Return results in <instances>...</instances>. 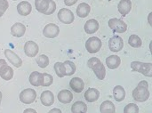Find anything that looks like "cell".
<instances>
[{
  "label": "cell",
  "mask_w": 152,
  "mask_h": 113,
  "mask_svg": "<svg viewBox=\"0 0 152 113\" xmlns=\"http://www.w3.org/2000/svg\"><path fill=\"white\" fill-rule=\"evenodd\" d=\"M29 83L34 87H43V73L33 71L29 76Z\"/></svg>",
  "instance_id": "obj_18"
},
{
  "label": "cell",
  "mask_w": 152,
  "mask_h": 113,
  "mask_svg": "<svg viewBox=\"0 0 152 113\" xmlns=\"http://www.w3.org/2000/svg\"><path fill=\"white\" fill-rule=\"evenodd\" d=\"M36 62H37V63L38 64V66H39L40 68L45 69V68L47 67L48 64H49V58H48L46 55L42 54V55L38 56V57L36 59Z\"/></svg>",
  "instance_id": "obj_31"
},
{
  "label": "cell",
  "mask_w": 152,
  "mask_h": 113,
  "mask_svg": "<svg viewBox=\"0 0 152 113\" xmlns=\"http://www.w3.org/2000/svg\"><path fill=\"white\" fill-rule=\"evenodd\" d=\"M49 4V0H35V6L37 12L41 13H45L47 10Z\"/></svg>",
  "instance_id": "obj_27"
},
{
  "label": "cell",
  "mask_w": 152,
  "mask_h": 113,
  "mask_svg": "<svg viewBox=\"0 0 152 113\" xmlns=\"http://www.w3.org/2000/svg\"><path fill=\"white\" fill-rule=\"evenodd\" d=\"M151 12L149 14V23H150V25H151Z\"/></svg>",
  "instance_id": "obj_40"
},
{
  "label": "cell",
  "mask_w": 152,
  "mask_h": 113,
  "mask_svg": "<svg viewBox=\"0 0 152 113\" xmlns=\"http://www.w3.org/2000/svg\"><path fill=\"white\" fill-rule=\"evenodd\" d=\"M108 24H109L110 29H111L114 32H117V33H124L127 30L126 23L121 19L112 18L109 21Z\"/></svg>",
  "instance_id": "obj_5"
},
{
  "label": "cell",
  "mask_w": 152,
  "mask_h": 113,
  "mask_svg": "<svg viewBox=\"0 0 152 113\" xmlns=\"http://www.w3.org/2000/svg\"><path fill=\"white\" fill-rule=\"evenodd\" d=\"M132 9V2L131 0H120L118 4V10L121 15L124 17L126 16Z\"/></svg>",
  "instance_id": "obj_12"
},
{
  "label": "cell",
  "mask_w": 152,
  "mask_h": 113,
  "mask_svg": "<svg viewBox=\"0 0 152 113\" xmlns=\"http://www.w3.org/2000/svg\"><path fill=\"white\" fill-rule=\"evenodd\" d=\"M65 70H66V76H72L76 72V65L74 62L70 61H65L64 62Z\"/></svg>",
  "instance_id": "obj_30"
},
{
  "label": "cell",
  "mask_w": 152,
  "mask_h": 113,
  "mask_svg": "<svg viewBox=\"0 0 152 113\" xmlns=\"http://www.w3.org/2000/svg\"><path fill=\"white\" fill-rule=\"evenodd\" d=\"M120 63H121V59L118 55H110L106 59V64L108 68L110 70H116L117 68L119 67Z\"/></svg>",
  "instance_id": "obj_21"
},
{
  "label": "cell",
  "mask_w": 152,
  "mask_h": 113,
  "mask_svg": "<svg viewBox=\"0 0 152 113\" xmlns=\"http://www.w3.org/2000/svg\"><path fill=\"white\" fill-rule=\"evenodd\" d=\"M131 69L134 71L142 73L146 77H152V63L151 62L144 63L141 62H131Z\"/></svg>",
  "instance_id": "obj_3"
},
{
  "label": "cell",
  "mask_w": 152,
  "mask_h": 113,
  "mask_svg": "<svg viewBox=\"0 0 152 113\" xmlns=\"http://www.w3.org/2000/svg\"><path fill=\"white\" fill-rule=\"evenodd\" d=\"M39 51L38 45L34 41H28L24 45V53L28 57H35Z\"/></svg>",
  "instance_id": "obj_10"
},
{
  "label": "cell",
  "mask_w": 152,
  "mask_h": 113,
  "mask_svg": "<svg viewBox=\"0 0 152 113\" xmlns=\"http://www.w3.org/2000/svg\"><path fill=\"white\" fill-rule=\"evenodd\" d=\"M0 77L4 79V80H11L13 77V70L12 68H11L10 66H8V64H6L1 70H0Z\"/></svg>",
  "instance_id": "obj_25"
},
{
  "label": "cell",
  "mask_w": 152,
  "mask_h": 113,
  "mask_svg": "<svg viewBox=\"0 0 152 113\" xmlns=\"http://www.w3.org/2000/svg\"><path fill=\"white\" fill-rule=\"evenodd\" d=\"M58 100L60 103L68 104L73 100V94L69 90H61L58 94Z\"/></svg>",
  "instance_id": "obj_20"
},
{
  "label": "cell",
  "mask_w": 152,
  "mask_h": 113,
  "mask_svg": "<svg viewBox=\"0 0 152 113\" xmlns=\"http://www.w3.org/2000/svg\"><path fill=\"white\" fill-rule=\"evenodd\" d=\"M48 113H62V112H61V111L60 109H58V108H54V109L51 110V111H50Z\"/></svg>",
  "instance_id": "obj_38"
},
{
  "label": "cell",
  "mask_w": 152,
  "mask_h": 113,
  "mask_svg": "<svg viewBox=\"0 0 152 113\" xmlns=\"http://www.w3.org/2000/svg\"><path fill=\"white\" fill-rule=\"evenodd\" d=\"M124 47V40L119 36H113L109 40V48L111 52L118 53Z\"/></svg>",
  "instance_id": "obj_8"
},
{
  "label": "cell",
  "mask_w": 152,
  "mask_h": 113,
  "mask_svg": "<svg viewBox=\"0 0 152 113\" xmlns=\"http://www.w3.org/2000/svg\"><path fill=\"white\" fill-rule=\"evenodd\" d=\"M71 112L72 113H86L87 105L84 102L77 101L71 106Z\"/></svg>",
  "instance_id": "obj_26"
},
{
  "label": "cell",
  "mask_w": 152,
  "mask_h": 113,
  "mask_svg": "<svg viewBox=\"0 0 152 113\" xmlns=\"http://www.w3.org/2000/svg\"><path fill=\"white\" fill-rule=\"evenodd\" d=\"M53 78L48 73H43V87H49L53 84Z\"/></svg>",
  "instance_id": "obj_33"
},
{
  "label": "cell",
  "mask_w": 152,
  "mask_h": 113,
  "mask_svg": "<svg viewBox=\"0 0 152 113\" xmlns=\"http://www.w3.org/2000/svg\"><path fill=\"white\" fill-rule=\"evenodd\" d=\"M149 83L145 80L139 82L138 86L133 91V98L139 103H144L150 98Z\"/></svg>",
  "instance_id": "obj_1"
},
{
  "label": "cell",
  "mask_w": 152,
  "mask_h": 113,
  "mask_svg": "<svg viewBox=\"0 0 152 113\" xmlns=\"http://www.w3.org/2000/svg\"><path fill=\"white\" fill-rule=\"evenodd\" d=\"M56 10V4L53 0H49V4H48V7H47V10L45 12L44 14L45 15H51L53 14Z\"/></svg>",
  "instance_id": "obj_34"
},
{
  "label": "cell",
  "mask_w": 152,
  "mask_h": 113,
  "mask_svg": "<svg viewBox=\"0 0 152 113\" xmlns=\"http://www.w3.org/2000/svg\"><path fill=\"white\" fill-rule=\"evenodd\" d=\"M113 96L115 100L118 103L122 102L126 98V91L123 87L121 86H116L113 88Z\"/></svg>",
  "instance_id": "obj_23"
},
{
  "label": "cell",
  "mask_w": 152,
  "mask_h": 113,
  "mask_svg": "<svg viewBox=\"0 0 152 113\" xmlns=\"http://www.w3.org/2000/svg\"><path fill=\"white\" fill-rule=\"evenodd\" d=\"M102 43L101 39L97 37H89L86 43V48L88 53L90 54H96L98 53L102 48Z\"/></svg>",
  "instance_id": "obj_4"
},
{
  "label": "cell",
  "mask_w": 152,
  "mask_h": 113,
  "mask_svg": "<svg viewBox=\"0 0 152 113\" xmlns=\"http://www.w3.org/2000/svg\"><path fill=\"white\" fill-rule=\"evenodd\" d=\"M128 44L134 48H139L142 45L141 37L137 35H131L128 38Z\"/></svg>",
  "instance_id": "obj_28"
},
{
  "label": "cell",
  "mask_w": 152,
  "mask_h": 113,
  "mask_svg": "<svg viewBox=\"0 0 152 113\" xmlns=\"http://www.w3.org/2000/svg\"><path fill=\"white\" fill-rule=\"evenodd\" d=\"M4 55L7 58V60L16 68H20L22 65V60L12 50L6 49L4 50Z\"/></svg>",
  "instance_id": "obj_11"
},
{
  "label": "cell",
  "mask_w": 152,
  "mask_h": 113,
  "mask_svg": "<svg viewBox=\"0 0 152 113\" xmlns=\"http://www.w3.org/2000/svg\"><path fill=\"white\" fill-rule=\"evenodd\" d=\"M37 98V93L35 90L31 88H27L24 89L20 94V100L22 103L24 104H30L35 102Z\"/></svg>",
  "instance_id": "obj_6"
},
{
  "label": "cell",
  "mask_w": 152,
  "mask_h": 113,
  "mask_svg": "<svg viewBox=\"0 0 152 113\" xmlns=\"http://www.w3.org/2000/svg\"><path fill=\"white\" fill-rule=\"evenodd\" d=\"M23 113H37L35 110H33V109H26Z\"/></svg>",
  "instance_id": "obj_39"
},
{
  "label": "cell",
  "mask_w": 152,
  "mask_h": 113,
  "mask_svg": "<svg viewBox=\"0 0 152 113\" xmlns=\"http://www.w3.org/2000/svg\"><path fill=\"white\" fill-rule=\"evenodd\" d=\"M25 32H26V27L24 26V24H22L20 22L14 23L11 27V34L13 37H20L24 36Z\"/></svg>",
  "instance_id": "obj_15"
},
{
  "label": "cell",
  "mask_w": 152,
  "mask_h": 113,
  "mask_svg": "<svg viewBox=\"0 0 152 113\" xmlns=\"http://www.w3.org/2000/svg\"><path fill=\"white\" fill-rule=\"evenodd\" d=\"M12 1H16V0H12Z\"/></svg>",
  "instance_id": "obj_42"
},
{
  "label": "cell",
  "mask_w": 152,
  "mask_h": 113,
  "mask_svg": "<svg viewBox=\"0 0 152 113\" xmlns=\"http://www.w3.org/2000/svg\"><path fill=\"white\" fill-rule=\"evenodd\" d=\"M1 103H2V93L0 92V105H1Z\"/></svg>",
  "instance_id": "obj_41"
},
{
  "label": "cell",
  "mask_w": 152,
  "mask_h": 113,
  "mask_svg": "<svg viewBox=\"0 0 152 113\" xmlns=\"http://www.w3.org/2000/svg\"><path fill=\"white\" fill-rule=\"evenodd\" d=\"M8 7H9V4L7 0H0V17L3 16L5 11L8 9Z\"/></svg>",
  "instance_id": "obj_35"
},
{
  "label": "cell",
  "mask_w": 152,
  "mask_h": 113,
  "mask_svg": "<svg viewBox=\"0 0 152 113\" xmlns=\"http://www.w3.org/2000/svg\"><path fill=\"white\" fill-rule=\"evenodd\" d=\"M90 11H91V6L86 3H81L77 7V14L80 18L87 17Z\"/></svg>",
  "instance_id": "obj_22"
},
{
  "label": "cell",
  "mask_w": 152,
  "mask_h": 113,
  "mask_svg": "<svg viewBox=\"0 0 152 113\" xmlns=\"http://www.w3.org/2000/svg\"><path fill=\"white\" fill-rule=\"evenodd\" d=\"M84 29L86 33L94 34L99 29V22L95 19H90L85 23Z\"/></svg>",
  "instance_id": "obj_16"
},
{
  "label": "cell",
  "mask_w": 152,
  "mask_h": 113,
  "mask_svg": "<svg viewBox=\"0 0 152 113\" xmlns=\"http://www.w3.org/2000/svg\"><path fill=\"white\" fill-rule=\"evenodd\" d=\"M101 113H116V107L114 103L110 101H105L101 104Z\"/></svg>",
  "instance_id": "obj_24"
},
{
  "label": "cell",
  "mask_w": 152,
  "mask_h": 113,
  "mask_svg": "<svg viewBox=\"0 0 152 113\" xmlns=\"http://www.w3.org/2000/svg\"><path fill=\"white\" fill-rule=\"evenodd\" d=\"M17 11L21 16H28L32 11L31 4L28 1H21L17 5Z\"/></svg>",
  "instance_id": "obj_13"
},
{
  "label": "cell",
  "mask_w": 152,
  "mask_h": 113,
  "mask_svg": "<svg viewBox=\"0 0 152 113\" xmlns=\"http://www.w3.org/2000/svg\"><path fill=\"white\" fill-rule=\"evenodd\" d=\"M100 97V92L96 88H88L85 93V99L88 103H94Z\"/></svg>",
  "instance_id": "obj_19"
},
{
  "label": "cell",
  "mask_w": 152,
  "mask_h": 113,
  "mask_svg": "<svg viewBox=\"0 0 152 113\" xmlns=\"http://www.w3.org/2000/svg\"><path fill=\"white\" fill-rule=\"evenodd\" d=\"M53 68H54L56 75L59 78H63L66 76V70H65V66L63 62H56Z\"/></svg>",
  "instance_id": "obj_29"
},
{
  "label": "cell",
  "mask_w": 152,
  "mask_h": 113,
  "mask_svg": "<svg viewBox=\"0 0 152 113\" xmlns=\"http://www.w3.org/2000/svg\"><path fill=\"white\" fill-rule=\"evenodd\" d=\"M58 19L64 24H71L74 20V13L68 8H61L58 12Z\"/></svg>",
  "instance_id": "obj_7"
},
{
  "label": "cell",
  "mask_w": 152,
  "mask_h": 113,
  "mask_svg": "<svg viewBox=\"0 0 152 113\" xmlns=\"http://www.w3.org/2000/svg\"><path fill=\"white\" fill-rule=\"evenodd\" d=\"M7 64V62H5V60H4V59H0V70L5 66Z\"/></svg>",
  "instance_id": "obj_37"
},
{
  "label": "cell",
  "mask_w": 152,
  "mask_h": 113,
  "mask_svg": "<svg viewBox=\"0 0 152 113\" xmlns=\"http://www.w3.org/2000/svg\"><path fill=\"white\" fill-rule=\"evenodd\" d=\"M87 65L90 69H92L95 74V76L97 77L98 79L100 80H103L105 79L106 76V70L104 65L102 64V62H101V60L97 57H92L91 59L88 60L87 62Z\"/></svg>",
  "instance_id": "obj_2"
},
{
  "label": "cell",
  "mask_w": 152,
  "mask_h": 113,
  "mask_svg": "<svg viewBox=\"0 0 152 113\" xmlns=\"http://www.w3.org/2000/svg\"><path fill=\"white\" fill-rule=\"evenodd\" d=\"M59 33L60 29L54 23H49L45 25V27L43 29V35L47 38H54L59 35Z\"/></svg>",
  "instance_id": "obj_9"
},
{
  "label": "cell",
  "mask_w": 152,
  "mask_h": 113,
  "mask_svg": "<svg viewBox=\"0 0 152 113\" xmlns=\"http://www.w3.org/2000/svg\"><path fill=\"white\" fill-rule=\"evenodd\" d=\"M40 100H41V103L43 105L46 106V107H49L51 105L53 104L54 103V95L53 94L47 90V91H44L42 94H41V96H40Z\"/></svg>",
  "instance_id": "obj_14"
},
{
  "label": "cell",
  "mask_w": 152,
  "mask_h": 113,
  "mask_svg": "<svg viewBox=\"0 0 152 113\" xmlns=\"http://www.w3.org/2000/svg\"><path fill=\"white\" fill-rule=\"evenodd\" d=\"M69 86L70 88L75 92V93H81L84 90L85 87V83L80 78H74L69 81Z\"/></svg>",
  "instance_id": "obj_17"
},
{
  "label": "cell",
  "mask_w": 152,
  "mask_h": 113,
  "mask_svg": "<svg viewBox=\"0 0 152 113\" xmlns=\"http://www.w3.org/2000/svg\"><path fill=\"white\" fill-rule=\"evenodd\" d=\"M124 113H139V107L135 103H129L125 107Z\"/></svg>",
  "instance_id": "obj_32"
},
{
  "label": "cell",
  "mask_w": 152,
  "mask_h": 113,
  "mask_svg": "<svg viewBox=\"0 0 152 113\" xmlns=\"http://www.w3.org/2000/svg\"><path fill=\"white\" fill-rule=\"evenodd\" d=\"M78 0H64V4L67 5V6H71V5H74Z\"/></svg>",
  "instance_id": "obj_36"
}]
</instances>
